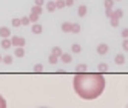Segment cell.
<instances>
[{
    "label": "cell",
    "instance_id": "1",
    "mask_svg": "<svg viewBox=\"0 0 128 108\" xmlns=\"http://www.w3.org/2000/svg\"><path fill=\"white\" fill-rule=\"evenodd\" d=\"M107 51H108V46H107L105 43H103V45H99V48H97V53H99V54H105Z\"/></svg>",
    "mask_w": 128,
    "mask_h": 108
},
{
    "label": "cell",
    "instance_id": "2",
    "mask_svg": "<svg viewBox=\"0 0 128 108\" xmlns=\"http://www.w3.org/2000/svg\"><path fill=\"white\" fill-rule=\"evenodd\" d=\"M69 31H73V32H79V31H80V26H79L77 23H74V25H71Z\"/></svg>",
    "mask_w": 128,
    "mask_h": 108
},
{
    "label": "cell",
    "instance_id": "3",
    "mask_svg": "<svg viewBox=\"0 0 128 108\" xmlns=\"http://www.w3.org/2000/svg\"><path fill=\"white\" fill-rule=\"evenodd\" d=\"M124 56L122 54H119V56H116V63H124Z\"/></svg>",
    "mask_w": 128,
    "mask_h": 108
},
{
    "label": "cell",
    "instance_id": "4",
    "mask_svg": "<svg viewBox=\"0 0 128 108\" xmlns=\"http://www.w3.org/2000/svg\"><path fill=\"white\" fill-rule=\"evenodd\" d=\"M86 14V6H80L79 8V15L82 17V15H85Z\"/></svg>",
    "mask_w": 128,
    "mask_h": 108
},
{
    "label": "cell",
    "instance_id": "5",
    "mask_svg": "<svg viewBox=\"0 0 128 108\" xmlns=\"http://www.w3.org/2000/svg\"><path fill=\"white\" fill-rule=\"evenodd\" d=\"M62 60L65 62V63H68V62H71V56H68V54H63V56H62Z\"/></svg>",
    "mask_w": 128,
    "mask_h": 108
},
{
    "label": "cell",
    "instance_id": "6",
    "mask_svg": "<svg viewBox=\"0 0 128 108\" xmlns=\"http://www.w3.org/2000/svg\"><path fill=\"white\" fill-rule=\"evenodd\" d=\"M62 28H63V31H69L71 25H69V23H63V25H62Z\"/></svg>",
    "mask_w": 128,
    "mask_h": 108
},
{
    "label": "cell",
    "instance_id": "7",
    "mask_svg": "<svg viewBox=\"0 0 128 108\" xmlns=\"http://www.w3.org/2000/svg\"><path fill=\"white\" fill-rule=\"evenodd\" d=\"M113 15H114V19H119V17L122 15V11H116V13H114Z\"/></svg>",
    "mask_w": 128,
    "mask_h": 108
},
{
    "label": "cell",
    "instance_id": "8",
    "mask_svg": "<svg viewBox=\"0 0 128 108\" xmlns=\"http://www.w3.org/2000/svg\"><path fill=\"white\" fill-rule=\"evenodd\" d=\"M73 51H74V53H80V46H79V45H74V46H73Z\"/></svg>",
    "mask_w": 128,
    "mask_h": 108
},
{
    "label": "cell",
    "instance_id": "9",
    "mask_svg": "<svg viewBox=\"0 0 128 108\" xmlns=\"http://www.w3.org/2000/svg\"><path fill=\"white\" fill-rule=\"evenodd\" d=\"M53 53H54L56 56H59V54H62V51H60V48H54V49H53Z\"/></svg>",
    "mask_w": 128,
    "mask_h": 108
},
{
    "label": "cell",
    "instance_id": "10",
    "mask_svg": "<svg viewBox=\"0 0 128 108\" xmlns=\"http://www.w3.org/2000/svg\"><path fill=\"white\" fill-rule=\"evenodd\" d=\"M99 66H100V71H105V70H107V65H105V63H100Z\"/></svg>",
    "mask_w": 128,
    "mask_h": 108
},
{
    "label": "cell",
    "instance_id": "11",
    "mask_svg": "<svg viewBox=\"0 0 128 108\" xmlns=\"http://www.w3.org/2000/svg\"><path fill=\"white\" fill-rule=\"evenodd\" d=\"M63 6H65V3H63V2H59V3H57V8H63Z\"/></svg>",
    "mask_w": 128,
    "mask_h": 108
},
{
    "label": "cell",
    "instance_id": "12",
    "mask_svg": "<svg viewBox=\"0 0 128 108\" xmlns=\"http://www.w3.org/2000/svg\"><path fill=\"white\" fill-rule=\"evenodd\" d=\"M124 48H125V51H128V40L124 42Z\"/></svg>",
    "mask_w": 128,
    "mask_h": 108
},
{
    "label": "cell",
    "instance_id": "13",
    "mask_svg": "<svg viewBox=\"0 0 128 108\" xmlns=\"http://www.w3.org/2000/svg\"><path fill=\"white\" fill-rule=\"evenodd\" d=\"M122 36L127 37V36H128V30H124V31H122Z\"/></svg>",
    "mask_w": 128,
    "mask_h": 108
},
{
    "label": "cell",
    "instance_id": "14",
    "mask_svg": "<svg viewBox=\"0 0 128 108\" xmlns=\"http://www.w3.org/2000/svg\"><path fill=\"white\" fill-rule=\"evenodd\" d=\"M49 60H51V62H53V63H54V62H56V60H57V57H56V56H53V57H51V59H49Z\"/></svg>",
    "mask_w": 128,
    "mask_h": 108
},
{
    "label": "cell",
    "instance_id": "15",
    "mask_svg": "<svg viewBox=\"0 0 128 108\" xmlns=\"http://www.w3.org/2000/svg\"><path fill=\"white\" fill-rule=\"evenodd\" d=\"M73 2H74V0H66V5H69V6H71V5H73Z\"/></svg>",
    "mask_w": 128,
    "mask_h": 108
},
{
    "label": "cell",
    "instance_id": "16",
    "mask_svg": "<svg viewBox=\"0 0 128 108\" xmlns=\"http://www.w3.org/2000/svg\"><path fill=\"white\" fill-rule=\"evenodd\" d=\"M39 108H49V107H39Z\"/></svg>",
    "mask_w": 128,
    "mask_h": 108
},
{
    "label": "cell",
    "instance_id": "17",
    "mask_svg": "<svg viewBox=\"0 0 128 108\" xmlns=\"http://www.w3.org/2000/svg\"><path fill=\"white\" fill-rule=\"evenodd\" d=\"M127 108H128V105H127Z\"/></svg>",
    "mask_w": 128,
    "mask_h": 108
}]
</instances>
